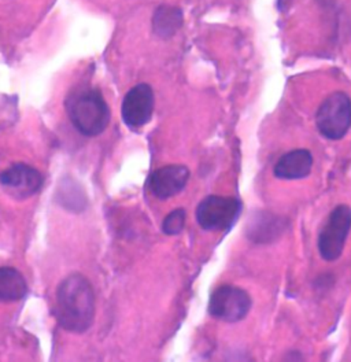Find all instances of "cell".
<instances>
[{"label":"cell","instance_id":"6da1fadb","mask_svg":"<svg viewBox=\"0 0 351 362\" xmlns=\"http://www.w3.org/2000/svg\"><path fill=\"white\" fill-rule=\"evenodd\" d=\"M55 316L70 332L83 334L93 322L95 295L87 279L71 274L61 283L57 291Z\"/></svg>","mask_w":351,"mask_h":362},{"label":"cell","instance_id":"7a4b0ae2","mask_svg":"<svg viewBox=\"0 0 351 362\" xmlns=\"http://www.w3.org/2000/svg\"><path fill=\"white\" fill-rule=\"evenodd\" d=\"M66 110L83 135H100L109 125V106L98 90L80 88L71 92L66 100Z\"/></svg>","mask_w":351,"mask_h":362},{"label":"cell","instance_id":"3957f363","mask_svg":"<svg viewBox=\"0 0 351 362\" xmlns=\"http://www.w3.org/2000/svg\"><path fill=\"white\" fill-rule=\"evenodd\" d=\"M316 125L321 135L329 140H340L351 128V99L342 90L326 98L316 114Z\"/></svg>","mask_w":351,"mask_h":362},{"label":"cell","instance_id":"277c9868","mask_svg":"<svg viewBox=\"0 0 351 362\" xmlns=\"http://www.w3.org/2000/svg\"><path fill=\"white\" fill-rule=\"evenodd\" d=\"M241 213V201L235 197L209 195L197 207V221L202 229L228 232Z\"/></svg>","mask_w":351,"mask_h":362},{"label":"cell","instance_id":"5b68a950","mask_svg":"<svg viewBox=\"0 0 351 362\" xmlns=\"http://www.w3.org/2000/svg\"><path fill=\"white\" fill-rule=\"evenodd\" d=\"M351 229V207L336 206L318 235V251L323 259L332 262L340 258Z\"/></svg>","mask_w":351,"mask_h":362},{"label":"cell","instance_id":"8992f818","mask_svg":"<svg viewBox=\"0 0 351 362\" xmlns=\"http://www.w3.org/2000/svg\"><path fill=\"white\" fill-rule=\"evenodd\" d=\"M251 309V298L247 291L235 286H221L213 291L209 300L210 316L224 322H239Z\"/></svg>","mask_w":351,"mask_h":362},{"label":"cell","instance_id":"52a82bcc","mask_svg":"<svg viewBox=\"0 0 351 362\" xmlns=\"http://www.w3.org/2000/svg\"><path fill=\"white\" fill-rule=\"evenodd\" d=\"M154 90L149 84H137L124 98L122 119L130 128H142L150 122L153 117Z\"/></svg>","mask_w":351,"mask_h":362},{"label":"cell","instance_id":"ba28073f","mask_svg":"<svg viewBox=\"0 0 351 362\" xmlns=\"http://www.w3.org/2000/svg\"><path fill=\"white\" fill-rule=\"evenodd\" d=\"M0 184L10 197L26 199L42 188L43 177L36 169L25 163H16L0 173Z\"/></svg>","mask_w":351,"mask_h":362},{"label":"cell","instance_id":"9c48e42d","mask_svg":"<svg viewBox=\"0 0 351 362\" xmlns=\"http://www.w3.org/2000/svg\"><path fill=\"white\" fill-rule=\"evenodd\" d=\"M190 176V169L184 165H166L159 168L149 179L150 192L161 201L173 198L185 188Z\"/></svg>","mask_w":351,"mask_h":362},{"label":"cell","instance_id":"30bf717a","mask_svg":"<svg viewBox=\"0 0 351 362\" xmlns=\"http://www.w3.org/2000/svg\"><path fill=\"white\" fill-rule=\"evenodd\" d=\"M313 168V156L310 151L298 148L284 154L275 165L273 173L280 180L305 179Z\"/></svg>","mask_w":351,"mask_h":362},{"label":"cell","instance_id":"8fae6325","mask_svg":"<svg viewBox=\"0 0 351 362\" xmlns=\"http://www.w3.org/2000/svg\"><path fill=\"white\" fill-rule=\"evenodd\" d=\"M183 25V13L180 8L169 4H162L156 8L153 18L154 33L158 37L169 39Z\"/></svg>","mask_w":351,"mask_h":362},{"label":"cell","instance_id":"7c38bea8","mask_svg":"<svg viewBox=\"0 0 351 362\" xmlns=\"http://www.w3.org/2000/svg\"><path fill=\"white\" fill-rule=\"evenodd\" d=\"M28 293L25 279L14 268H0V302L20 300Z\"/></svg>","mask_w":351,"mask_h":362},{"label":"cell","instance_id":"4fadbf2b","mask_svg":"<svg viewBox=\"0 0 351 362\" xmlns=\"http://www.w3.org/2000/svg\"><path fill=\"white\" fill-rule=\"evenodd\" d=\"M185 217L187 216H185V210L184 209H176L172 213H169L165 217L163 223H162L163 233H166L169 236L178 235L183 230V228H184Z\"/></svg>","mask_w":351,"mask_h":362}]
</instances>
